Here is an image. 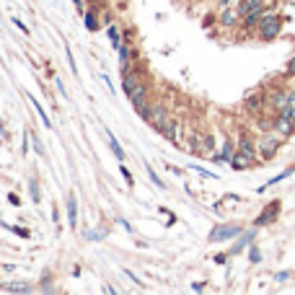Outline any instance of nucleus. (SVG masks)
I'll return each mask as SVG.
<instances>
[{
  "instance_id": "nucleus-1",
  "label": "nucleus",
  "mask_w": 295,
  "mask_h": 295,
  "mask_svg": "<svg viewBox=\"0 0 295 295\" xmlns=\"http://www.w3.org/2000/svg\"><path fill=\"white\" fill-rule=\"evenodd\" d=\"M256 145L248 140L246 135H241V140H238V150L233 153V158H230V166L236 168V171H241V168H248L254 163V158H256Z\"/></svg>"
},
{
  "instance_id": "nucleus-2",
  "label": "nucleus",
  "mask_w": 295,
  "mask_h": 295,
  "mask_svg": "<svg viewBox=\"0 0 295 295\" xmlns=\"http://www.w3.org/2000/svg\"><path fill=\"white\" fill-rule=\"evenodd\" d=\"M279 29H282V21H279V16L272 13V11H264L261 21H259V26H256L259 37H261L264 42H272V39L279 37Z\"/></svg>"
},
{
  "instance_id": "nucleus-3",
  "label": "nucleus",
  "mask_w": 295,
  "mask_h": 295,
  "mask_svg": "<svg viewBox=\"0 0 295 295\" xmlns=\"http://www.w3.org/2000/svg\"><path fill=\"white\" fill-rule=\"evenodd\" d=\"M279 145H282V135H277V132H272V135H261V137H259V143H256V153H259V158H261V161L274 158V153L279 150Z\"/></svg>"
},
{
  "instance_id": "nucleus-4",
  "label": "nucleus",
  "mask_w": 295,
  "mask_h": 295,
  "mask_svg": "<svg viewBox=\"0 0 295 295\" xmlns=\"http://www.w3.org/2000/svg\"><path fill=\"white\" fill-rule=\"evenodd\" d=\"M241 21V13H238V8H230V6H225L220 13H217V24L220 26H236Z\"/></svg>"
},
{
  "instance_id": "nucleus-5",
  "label": "nucleus",
  "mask_w": 295,
  "mask_h": 295,
  "mask_svg": "<svg viewBox=\"0 0 295 295\" xmlns=\"http://www.w3.org/2000/svg\"><path fill=\"white\" fill-rule=\"evenodd\" d=\"M145 96H148V91H145V86H143V83H140V86L130 93V101H132V106H135V112H137V114H143L145 109H148Z\"/></svg>"
},
{
  "instance_id": "nucleus-6",
  "label": "nucleus",
  "mask_w": 295,
  "mask_h": 295,
  "mask_svg": "<svg viewBox=\"0 0 295 295\" xmlns=\"http://www.w3.org/2000/svg\"><path fill=\"white\" fill-rule=\"evenodd\" d=\"M272 130H274L277 135L287 137V135H292V132H295V122H290L287 117H282V114L277 112V117H274V124H272Z\"/></svg>"
},
{
  "instance_id": "nucleus-7",
  "label": "nucleus",
  "mask_w": 295,
  "mask_h": 295,
  "mask_svg": "<svg viewBox=\"0 0 295 295\" xmlns=\"http://www.w3.org/2000/svg\"><path fill=\"white\" fill-rule=\"evenodd\" d=\"M269 104L277 109V112H282L285 106H292V93H287V91H277V93H272V96H269Z\"/></svg>"
},
{
  "instance_id": "nucleus-8",
  "label": "nucleus",
  "mask_w": 295,
  "mask_h": 295,
  "mask_svg": "<svg viewBox=\"0 0 295 295\" xmlns=\"http://www.w3.org/2000/svg\"><path fill=\"white\" fill-rule=\"evenodd\" d=\"M264 11H267V8H259V11H248L246 16H243V29L246 31H251V29H256L259 26V21H261V16H264Z\"/></svg>"
},
{
  "instance_id": "nucleus-9",
  "label": "nucleus",
  "mask_w": 295,
  "mask_h": 295,
  "mask_svg": "<svg viewBox=\"0 0 295 295\" xmlns=\"http://www.w3.org/2000/svg\"><path fill=\"white\" fill-rule=\"evenodd\" d=\"M230 158H233V143H230V140H225L223 150L212 153V163H230Z\"/></svg>"
},
{
  "instance_id": "nucleus-10",
  "label": "nucleus",
  "mask_w": 295,
  "mask_h": 295,
  "mask_svg": "<svg viewBox=\"0 0 295 295\" xmlns=\"http://www.w3.org/2000/svg\"><path fill=\"white\" fill-rule=\"evenodd\" d=\"M277 212H279V202H272V205H267V210H264V212L256 217V225H267V223H272L274 217H277Z\"/></svg>"
},
{
  "instance_id": "nucleus-11",
  "label": "nucleus",
  "mask_w": 295,
  "mask_h": 295,
  "mask_svg": "<svg viewBox=\"0 0 295 295\" xmlns=\"http://www.w3.org/2000/svg\"><path fill=\"white\" fill-rule=\"evenodd\" d=\"M161 135H163L166 140H171V143H176V135H179V122H176L174 117H168V119H166V124H163V130H161Z\"/></svg>"
},
{
  "instance_id": "nucleus-12",
  "label": "nucleus",
  "mask_w": 295,
  "mask_h": 295,
  "mask_svg": "<svg viewBox=\"0 0 295 295\" xmlns=\"http://www.w3.org/2000/svg\"><path fill=\"white\" fill-rule=\"evenodd\" d=\"M140 86V73H135V70H130V73H124V81H122V88H124V93H130L135 91Z\"/></svg>"
},
{
  "instance_id": "nucleus-13",
  "label": "nucleus",
  "mask_w": 295,
  "mask_h": 295,
  "mask_svg": "<svg viewBox=\"0 0 295 295\" xmlns=\"http://www.w3.org/2000/svg\"><path fill=\"white\" fill-rule=\"evenodd\" d=\"M233 236H238V228L236 225H230V228H217L212 230V241H225V238H233Z\"/></svg>"
},
{
  "instance_id": "nucleus-14",
  "label": "nucleus",
  "mask_w": 295,
  "mask_h": 295,
  "mask_svg": "<svg viewBox=\"0 0 295 295\" xmlns=\"http://www.w3.org/2000/svg\"><path fill=\"white\" fill-rule=\"evenodd\" d=\"M261 104H264V96H261V93H251V96L246 99V106H248V109H254V112H256V109H259Z\"/></svg>"
},
{
  "instance_id": "nucleus-15",
  "label": "nucleus",
  "mask_w": 295,
  "mask_h": 295,
  "mask_svg": "<svg viewBox=\"0 0 295 295\" xmlns=\"http://www.w3.org/2000/svg\"><path fill=\"white\" fill-rule=\"evenodd\" d=\"M106 137H109V145H112L114 155H117V158H119V161H124V150H122V145H119V143H117V140H114V135H112V132H109Z\"/></svg>"
},
{
  "instance_id": "nucleus-16",
  "label": "nucleus",
  "mask_w": 295,
  "mask_h": 295,
  "mask_svg": "<svg viewBox=\"0 0 295 295\" xmlns=\"http://www.w3.org/2000/svg\"><path fill=\"white\" fill-rule=\"evenodd\" d=\"M251 238H254V230H248L246 236H241V241H238L236 246H233V254H238V251H241L243 246H248V243H251Z\"/></svg>"
},
{
  "instance_id": "nucleus-17",
  "label": "nucleus",
  "mask_w": 295,
  "mask_h": 295,
  "mask_svg": "<svg viewBox=\"0 0 295 295\" xmlns=\"http://www.w3.org/2000/svg\"><path fill=\"white\" fill-rule=\"evenodd\" d=\"M68 217H70V225H75V197L68 199Z\"/></svg>"
},
{
  "instance_id": "nucleus-18",
  "label": "nucleus",
  "mask_w": 295,
  "mask_h": 295,
  "mask_svg": "<svg viewBox=\"0 0 295 295\" xmlns=\"http://www.w3.org/2000/svg\"><path fill=\"white\" fill-rule=\"evenodd\" d=\"M202 150H215V137L205 135V143H202Z\"/></svg>"
},
{
  "instance_id": "nucleus-19",
  "label": "nucleus",
  "mask_w": 295,
  "mask_h": 295,
  "mask_svg": "<svg viewBox=\"0 0 295 295\" xmlns=\"http://www.w3.org/2000/svg\"><path fill=\"white\" fill-rule=\"evenodd\" d=\"M109 37H112V44H114V50H119V31L112 26V29H109Z\"/></svg>"
},
{
  "instance_id": "nucleus-20",
  "label": "nucleus",
  "mask_w": 295,
  "mask_h": 295,
  "mask_svg": "<svg viewBox=\"0 0 295 295\" xmlns=\"http://www.w3.org/2000/svg\"><path fill=\"white\" fill-rule=\"evenodd\" d=\"M248 256H251V261H254V264H259V261H261V254H259V248H256V246H251V254H248Z\"/></svg>"
},
{
  "instance_id": "nucleus-21",
  "label": "nucleus",
  "mask_w": 295,
  "mask_h": 295,
  "mask_svg": "<svg viewBox=\"0 0 295 295\" xmlns=\"http://www.w3.org/2000/svg\"><path fill=\"white\" fill-rule=\"evenodd\" d=\"M285 75H287V78H292V75H295V57H292V60L287 62V68H285Z\"/></svg>"
},
{
  "instance_id": "nucleus-22",
  "label": "nucleus",
  "mask_w": 295,
  "mask_h": 295,
  "mask_svg": "<svg viewBox=\"0 0 295 295\" xmlns=\"http://www.w3.org/2000/svg\"><path fill=\"white\" fill-rule=\"evenodd\" d=\"M122 176H124V181H127V184L132 186V181H135V179H132V174H130V171H127V168H122Z\"/></svg>"
},
{
  "instance_id": "nucleus-23",
  "label": "nucleus",
  "mask_w": 295,
  "mask_h": 295,
  "mask_svg": "<svg viewBox=\"0 0 295 295\" xmlns=\"http://www.w3.org/2000/svg\"><path fill=\"white\" fill-rule=\"evenodd\" d=\"M31 194H34V199L39 202V186H37V181H31Z\"/></svg>"
},
{
  "instance_id": "nucleus-24",
  "label": "nucleus",
  "mask_w": 295,
  "mask_h": 295,
  "mask_svg": "<svg viewBox=\"0 0 295 295\" xmlns=\"http://www.w3.org/2000/svg\"><path fill=\"white\" fill-rule=\"evenodd\" d=\"M86 24H88V29H96V21H93L91 13H86Z\"/></svg>"
},
{
  "instance_id": "nucleus-25",
  "label": "nucleus",
  "mask_w": 295,
  "mask_h": 295,
  "mask_svg": "<svg viewBox=\"0 0 295 295\" xmlns=\"http://www.w3.org/2000/svg\"><path fill=\"white\" fill-rule=\"evenodd\" d=\"M13 24H16V26H19V29L24 31V34H29V29H26V24H24V21H19V19H13Z\"/></svg>"
},
{
  "instance_id": "nucleus-26",
  "label": "nucleus",
  "mask_w": 295,
  "mask_h": 295,
  "mask_svg": "<svg viewBox=\"0 0 295 295\" xmlns=\"http://www.w3.org/2000/svg\"><path fill=\"white\" fill-rule=\"evenodd\" d=\"M287 277H290V272H279L274 279H277V282H282V279H287Z\"/></svg>"
},
{
  "instance_id": "nucleus-27",
  "label": "nucleus",
  "mask_w": 295,
  "mask_h": 295,
  "mask_svg": "<svg viewBox=\"0 0 295 295\" xmlns=\"http://www.w3.org/2000/svg\"><path fill=\"white\" fill-rule=\"evenodd\" d=\"M230 3H233V0H220V6H223V8H225V6H230Z\"/></svg>"
},
{
  "instance_id": "nucleus-28",
  "label": "nucleus",
  "mask_w": 295,
  "mask_h": 295,
  "mask_svg": "<svg viewBox=\"0 0 295 295\" xmlns=\"http://www.w3.org/2000/svg\"><path fill=\"white\" fill-rule=\"evenodd\" d=\"M292 106H295V93H292Z\"/></svg>"
}]
</instances>
